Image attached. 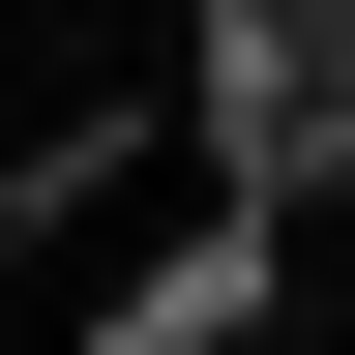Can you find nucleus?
<instances>
[{"label":"nucleus","instance_id":"nucleus-1","mask_svg":"<svg viewBox=\"0 0 355 355\" xmlns=\"http://www.w3.org/2000/svg\"><path fill=\"white\" fill-rule=\"evenodd\" d=\"M178 148H207V207L296 237L355 178V0H207V30H178Z\"/></svg>","mask_w":355,"mask_h":355},{"label":"nucleus","instance_id":"nucleus-2","mask_svg":"<svg viewBox=\"0 0 355 355\" xmlns=\"http://www.w3.org/2000/svg\"><path fill=\"white\" fill-rule=\"evenodd\" d=\"M266 296H296V237H266V207H178V237L89 296V355H266Z\"/></svg>","mask_w":355,"mask_h":355},{"label":"nucleus","instance_id":"nucleus-3","mask_svg":"<svg viewBox=\"0 0 355 355\" xmlns=\"http://www.w3.org/2000/svg\"><path fill=\"white\" fill-rule=\"evenodd\" d=\"M30 237H60V207H30V178H0V266H30Z\"/></svg>","mask_w":355,"mask_h":355}]
</instances>
